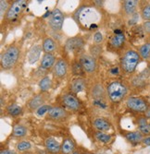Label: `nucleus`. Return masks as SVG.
Here are the masks:
<instances>
[{
    "label": "nucleus",
    "mask_w": 150,
    "mask_h": 154,
    "mask_svg": "<svg viewBox=\"0 0 150 154\" xmlns=\"http://www.w3.org/2000/svg\"><path fill=\"white\" fill-rule=\"evenodd\" d=\"M95 28H97V24H95V23H94V24H92L90 26V29H95Z\"/></svg>",
    "instance_id": "obj_42"
},
{
    "label": "nucleus",
    "mask_w": 150,
    "mask_h": 154,
    "mask_svg": "<svg viewBox=\"0 0 150 154\" xmlns=\"http://www.w3.org/2000/svg\"><path fill=\"white\" fill-rule=\"evenodd\" d=\"M144 28L147 32H150V21H145L144 23Z\"/></svg>",
    "instance_id": "obj_38"
},
{
    "label": "nucleus",
    "mask_w": 150,
    "mask_h": 154,
    "mask_svg": "<svg viewBox=\"0 0 150 154\" xmlns=\"http://www.w3.org/2000/svg\"><path fill=\"white\" fill-rule=\"evenodd\" d=\"M72 154H80V153H79L78 151H73V152H72Z\"/></svg>",
    "instance_id": "obj_43"
},
{
    "label": "nucleus",
    "mask_w": 150,
    "mask_h": 154,
    "mask_svg": "<svg viewBox=\"0 0 150 154\" xmlns=\"http://www.w3.org/2000/svg\"><path fill=\"white\" fill-rule=\"evenodd\" d=\"M141 16L145 21H150V4H147L143 8Z\"/></svg>",
    "instance_id": "obj_30"
},
{
    "label": "nucleus",
    "mask_w": 150,
    "mask_h": 154,
    "mask_svg": "<svg viewBox=\"0 0 150 154\" xmlns=\"http://www.w3.org/2000/svg\"><path fill=\"white\" fill-rule=\"evenodd\" d=\"M47 116L49 118L54 119V120H61L67 116V112L61 107L53 106L49 110Z\"/></svg>",
    "instance_id": "obj_11"
},
{
    "label": "nucleus",
    "mask_w": 150,
    "mask_h": 154,
    "mask_svg": "<svg viewBox=\"0 0 150 154\" xmlns=\"http://www.w3.org/2000/svg\"><path fill=\"white\" fill-rule=\"evenodd\" d=\"M84 46V41L81 38H72L69 39L66 44V47L70 51H78Z\"/></svg>",
    "instance_id": "obj_16"
},
{
    "label": "nucleus",
    "mask_w": 150,
    "mask_h": 154,
    "mask_svg": "<svg viewBox=\"0 0 150 154\" xmlns=\"http://www.w3.org/2000/svg\"><path fill=\"white\" fill-rule=\"evenodd\" d=\"M62 103L63 105L72 111H77L81 108V103L77 98L71 93H67L62 96Z\"/></svg>",
    "instance_id": "obj_9"
},
{
    "label": "nucleus",
    "mask_w": 150,
    "mask_h": 154,
    "mask_svg": "<svg viewBox=\"0 0 150 154\" xmlns=\"http://www.w3.org/2000/svg\"><path fill=\"white\" fill-rule=\"evenodd\" d=\"M42 49L43 48H41V46L38 45L32 47L28 55V61L31 65L35 64L38 61V59L40 58V54H41V52H42Z\"/></svg>",
    "instance_id": "obj_18"
},
{
    "label": "nucleus",
    "mask_w": 150,
    "mask_h": 154,
    "mask_svg": "<svg viewBox=\"0 0 150 154\" xmlns=\"http://www.w3.org/2000/svg\"><path fill=\"white\" fill-rule=\"evenodd\" d=\"M140 59L141 57L137 51L132 49L126 51L121 58V62H120L121 69L128 74L133 73L138 64L140 63Z\"/></svg>",
    "instance_id": "obj_1"
},
{
    "label": "nucleus",
    "mask_w": 150,
    "mask_h": 154,
    "mask_svg": "<svg viewBox=\"0 0 150 154\" xmlns=\"http://www.w3.org/2000/svg\"><path fill=\"white\" fill-rule=\"evenodd\" d=\"M95 137L97 138V140H99L102 143L110 142L111 138H112L111 135H107L105 132H100V131H97V133H95Z\"/></svg>",
    "instance_id": "obj_28"
},
{
    "label": "nucleus",
    "mask_w": 150,
    "mask_h": 154,
    "mask_svg": "<svg viewBox=\"0 0 150 154\" xmlns=\"http://www.w3.org/2000/svg\"><path fill=\"white\" fill-rule=\"evenodd\" d=\"M124 42H125V36L124 34H118V35H114L111 38V45L115 48H120L122 45H124Z\"/></svg>",
    "instance_id": "obj_24"
},
{
    "label": "nucleus",
    "mask_w": 150,
    "mask_h": 154,
    "mask_svg": "<svg viewBox=\"0 0 150 154\" xmlns=\"http://www.w3.org/2000/svg\"><path fill=\"white\" fill-rule=\"evenodd\" d=\"M7 113L13 117L19 116L22 113V108L17 103H11L7 107Z\"/></svg>",
    "instance_id": "obj_22"
},
{
    "label": "nucleus",
    "mask_w": 150,
    "mask_h": 154,
    "mask_svg": "<svg viewBox=\"0 0 150 154\" xmlns=\"http://www.w3.org/2000/svg\"><path fill=\"white\" fill-rule=\"evenodd\" d=\"M100 53H101V48H100V46H98V45H95V46H92L91 47V55L92 57H94V58L97 57V55H99L100 54Z\"/></svg>",
    "instance_id": "obj_34"
},
{
    "label": "nucleus",
    "mask_w": 150,
    "mask_h": 154,
    "mask_svg": "<svg viewBox=\"0 0 150 154\" xmlns=\"http://www.w3.org/2000/svg\"><path fill=\"white\" fill-rule=\"evenodd\" d=\"M80 63L84 70L87 73H93L97 69V60L89 54H84L80 57Z\"/></svg>",
    "instance_id": "obj_8"
},
{
    "label": "nucleus",
    "mask_w": 150,
    "mask_h": 154,
    "mask_svg": "<svg viewBox=\"0 0 150 154\" xmlns=\"http://www.w3.org/2000/svg\"><path fill=\"white\" fill-rule=\"evenodd\" d=\"M32 147L31 143L29 141H21L17 144V150L19 151H26L30 149Z\"/></svg>",
    "instance_id": "obj_31"
},
{
    "label": "nucleus",
    "mask_w": 150,
    "mask_h": 154,
    "mask_svg": "<svg viewBox=\"0 0 150 154\" xmlns=\"http://www.w3.org/2000/svg\"><path fill=\"white\" fill-rule=\"evenodd\" d=\"M64 22V16L62 12L59 8H55L50 14L49 18V26L52 30L59 32L62 29Z\"/></svg>",
    "instance_id": "obj_6"
},
{
    "label": "nucleus",
    "mask_w": 150,
    "mask_h": 154,
    "mask_svg": "<svg viewBox=\"0 0 150 154\" xmlns=\"http://www.w3.org/2000/svg\"><path fill=\"white\" fill-rule=\"evenodd\" d=\"M125 137L127 140L131 143H139L143 141V134L140 131H133V132H128L125 135Z\"/></svg>",
    "instance_id": "obj_21"
},
{
    "label": "nucleus",
    "mask_w": 150,
    "mask_h": 154,
    "mask_svg": "<svg viewBox=\"0 0 150 154\" xmlns=\"http://www.w3.org/2000/svg\"><path fill=\"white\" fill-rule=\"evenodd\" d=\"M67 72H68V65H67V62L62 59V58H59L57 60L55 66L53 67V73L56 77L58 78H64L66 75H67Z\"/></svg>",
    "instance_id": "obj_10"
},
{
    "label": "nucleus",
    "mask_w": 150,
    "mask_h": 154,
    "mask_svg": "<svg viewBox=\"0 0 150 154\" xmlns=\"http://www.w3.org/2000/svg\"><path fill=\"white\" fill-rule=\"evenodd\" d=\"M46 148L48 152L53 153V154H57L61 150V146L59 143L58 140H56L55 138L53 137H48L46 138V140L45 142Z\"/></svg>",
    "instance_id": "obj_14"
},
{
    "label": "nucleus",
    "mask_w": 150,
    "mask_h": 154,
    "mask_svg": "<svg viewBox=\"0 0 150 154\" xmlns=\"http://www.w3.org/2000/svg\"><path fill=\"white\" fill-rule=\"evenodd\" d=\"M0 154H17V152L14 150H11V149H3V150H1Z\"/></svg>",
    "instance_id": "obj_37"
},
{
    "label": "nucleus",
    "mask_w": 150,
    "mask_h": 154,
    "mask_svg": "<svg viewBox=\"0 0 150 154\" xmlns=\"http://www.w3.org/2000/svg\"><path fill=\"white\" fill-rule=\"evenodd\" d=\"M94 42L97 45H99L103 42V35L100 32H97L94 34Z\"/></svg>",
    "instance_id": "obj_35"
},
{
    "label": "nucleus",
    "mask_w": 150,
    "mask_h": 154,
    "mask_svg": "<svg viewBox=\"0 0 150 154\" xmlns=\"http://www.w3.org/2000/svg\"><path fill=\"white\" fill-rule=\"evenodd\" d=\"M85 81L83 79H75L71 82V91L72 93H80L85 89Z\"/></svg>",
    "instance_id": "obj_17"
},
{
    "label": "nucleus",
    "mask_w": 150,
    "mask_h": 154,
    "mask_svg": "<svg viewBox=\"0 0 150 154\" xmlns=\"http://www.w3.org/2000/svg\"><path fill=\"white\" fill-rule=\"evenodd\" d=\"M98 20L97 13L92 8H85L80 11L79 14V20L85 26H91Z\"/></svg>",
    "instance_id": "obj_7"
},
{
    "label": "nucleus",
    "mask_w": 150,
    "mask_h": 154,
    "mask_svg": "<svg viewBox=\"0 0 150 154\" xmlns=\"http://www.w3.org/2000/svg\"><path fill=\"white\" fill-rule=\"evenodd\" d=\"M9 7H8V1H4V0H1L0 1V13H1V18H4V14L8 12Z\"/></svg>",
    "instance_id": "obj_32"
},
{
    "label": "nucleus",
    "mask_w": 150,
    "mask_h": 154,
    "mask_svg": "<svg viewBox=\"0 0 150 154\" xmlns=\"http://www.w3.org/2000/svg\"><path fill=\"white\" fill-rule=\"evenodd\" d=\"M85 154H90V153H85Z\"/></svg>",
    "instance_id": "obj_45"
},
{
    "label": "nucleus",
    "mask_w": 150,
    "mask_h": 154,
    "mask_svg": "<svg viewBox=\"0 0 150 154\" xmlns=\"http://www.w3.org/2000/svg\"><path fill=\"white\" fill-rule=\"evenodd\" d=\"M56 62V57H54L53 54H45L42 57V60H41L40 66L45 70H48L51 67H54Z\"/></svg>",
    "instance_id": "obj_12"
},
{
    "label": "nucleus",
    "mask_w": 150,
    "mask_h": 154,
    "mask_svg": "<svg viewBox=\"0 0 150 154\" xmlns=\"http://www.w3.org/2000/svg\"><path fill=\"white\" fill-rule=\"evenodd\" d=\"M21 51L18 46L10 45L8 47L1 57V67L5 70H8L14 66L20 57Z\"/></svg>",
    "instance_id": "obj_2"
},
{
    "label": "nucleus",
    "mask_w": 150,
    "mask_h": 154,
    "mask_svg": "<svg viewBox=\"0 0 150 154\" xmlns=\"http://www.w3.org/2000/svg\"><path fill=\"white\" fill-rule=\"evenodd\" d=\"M145 117L146 118H150V107L147 109V111L145 112Z\"/></svg>",
    "instance_id": "obj_41"
},
{
    "label": "nucleus",
    "mask_w": 150,
    "mask_h": 154,
    "mask_svg": "<svg viewBox=\"0 0 150 154\" xmlns=\"http://www.w3.org/2000/svg\"><path fill=\"white\" fill-rule=\"evenodd\" d=\"M126 105L129 109L134 111V112H138V113H145L147 111L148 104L147 103L139 97H130L126 101Z\"/></svg>",
    "instance_id": "obj_5"
},
{
    "label": "nucleus",
    "mask_w": 150,
    "mask_h": 154,
    "mask_svg": "<svg viewBox=\"0 0 150 154\" xmlns=\"http://www.w3.org/2000/svg\"><path fill=\"white\" fill-rule=\"evenodd\" d=\"M46 102L45 96L43 94H37L35 96H34L32 99L29 101L28 103V107L32 110V111H36L38 108H40L42 105H44Z\"/></svg>",
    "instance_id": "obj_13"
},
{
    "label": "nucleus",
    "mask_w": 150,
    "mask_h": 154,
    "mask_svg": "<svg viewBox=\"0 0 150 154\" xmlns=\"http://www.w3.org/2000/svg\"><path fill=\"white\" fill-rule=\"evenodd\" d=\"M42 48H43V51L45 52V54H52L54 51H56L57 45L52 38L47 37L43 41Z\"/></svg>",
    "instance_id": "obj_20"
},
{
    "label": "nucleus",
    "mask_w": 150,
    "mask_h": 154,
    "mask_svg": "<svg viewBox=\"0 0 150 154\" xmlns=\"http://www.w3.org/2000/svg\"><path fill=\"white\" fill-rule=\"evenodd\" d=\"M110 73L113 74V75H116L119 73V68L118 67H114V68H111L110 69Z\"/></svg>",
    "instance_id": "obj_40"
},
{
    "label": "nucleus",
    "mask_w": 150,
    "mask_h": 154,
    "mask_svg": "<svg viewBox=\"0 0 150 154\" xmlns=\"http://www.w3.org/2000/svg\"><path fill=\"white\" fill-rule=\"evenodd\" d=\"M75 143L72 138H65L61 144V153L62 154H71L74 151Z\"/></svg>",
    "instance_id": "obj_19"
},
{
    "label": "nucleus",
    "mask_w": 150,
    "mask_h": 154,
    "mask_svg": "<svg viewBox=\"0 0 150 154\" xmlns=\"http://www.w3.org/2000/svg\"><path fill=\"white\" fill-rule=\"evenodd\" d=\"M26 6H27V1H25V0H17V1H14L10 5L6 14V20L10 22L17 20L19 17L21 15V13L24 11Z\"/></svg>",
    "instance_id": "obj_4"
},
{
    "label": "nucleus",
    "mask_w": 150,
    "mask_h": 154,
    "mask_svg": "<svg viewBox=\"0 0 150 154\" xmlns=\"http://www.w3.org/2000/svg\"><path fill=\"white\" fill-rule=\"evenodd\" d=\"M107 92L108 97H110V99L112 102L119 103L125 98L128 90L127 87L122 82L115 80L108 84V86L107 88Z\"/></svg>",
    "instance_id": "obj_3"
},
{
    "label": "nucleus",
    "mask_w": 150,
    "mask_h": 154,
    "mask_svg": "<svg viewBox=\"0 0 150 154\" xmlns=\"http://www.w3.org/2000/svg\"><path fill=\"white\" fill-rule=\"evenodd\" d=\"M137 123H138V127L140 128V127H143V125H147L148 123H147V118L146 117H139L138 118V120H137Z\"/></svg>",
    "instance_id": "obj_36"
},
{
    "label": "nucleus",
    "mask_w": 150,
    "mask_h": 154,
    "mask_svg": "<svg viewBox=\"0 0 150 154\" xmlns=\"http://www.w3.org/2000/svg\"><path fill=\"white\" fill-rule=\"evenodd\" d=\"M27 134V128L22 125H16L13 128V136L15 137H23Z\"/></svg>",
    "instance_id": "obj_26"
},
{
    "label": "nucleus",
    "mask_w": 150,
    "mask_h": 154,
    "mask_svg": "<svg viewBox=\"0 0 150 154\" xmlns=\"http://www.w3.org/2000/svg\"><path fill=\"white\" fill-rule=\"evenodd\" d=\"M51 107H52V106H50V105H48V104H44V105H42L40 108H38V109L35 111V114H36V116H39V117L44 116L46 114H48V112H49V110L51 109Z\"/></svg>",
    "instance_id": "obj_29"
},
{
    "label": "nucleus",
    "mask_w": 150,
    "mask_h": 154,
    "mask_svg": "<svg viewBox=\"0 0 150 154\" xmlns=\"http://www.w3.org/2000/svg\"><path fill=\"white\" fill-rule=\"evenodd\" d=\"M94 127L100 132H106L111 128V125L107 120L104 118H95L94 120Z\"/></svg>",
    "instance_id": "obj_15"
},
{
    "label": "nucleus",
    "mask_w": 150,
    "mask_h": 154,
    "mask_svg": "<svg viewBox=\"0 0 150 154\" xmlns=\"http://www.w3.org/2000/svg\"><path fill=\"white\" fill-rule=\"evenodd\" d=\"M72 71L75 75H81L83 74V71H84V68L83 66H81V63H75L73 65V69H72Z\"/></svg>",
    "instance_id": "obj_33"
},
{
    "label": "nucleus",
    "mask_w": 150,
    "mask_h": 154,
    "mask_svg": "<svg viewBox=\"0 0 150 154\" xmlns=\"http://www.w3.org/2000/svg\"><path fill=\"white\" fill-rule=\"evenodd\" d=\"M39 87L43 92H46L47 91H49L52 87V81L51 79L48 76L44 77L42 79L39 81Z\"/></svg>",
    "instance_id": "obj_25"
},
{
    "label": "nucleus",
    "mask_w": 150,
    "mask_h": 154,
    "mask_svg": "<svg viewBox=\"0 0 150 154\" xmlns=\"http://www.w3.org/2000/svg\"><path fill=\"white\" fill-rule=\"evenodd\" d=\"M148 69H149V70H150V65H149V66H148Z\"/></svg>",
    "instance_id": "obj_44"
},
{
    "label": "nucleus",
    "mask_w": 150,
    "mask_h": 154,
    "mask_svg": "<svg viewBox=\"0 0 150 154\" xmlns=\"http://www.w3.org/2000/svg\"><path fill=\"white\" fill-rule=\"evenodd\" d=\"M139 54L141 58L146 60L150 57V43H145L141 45L139 49Z\"/></svg>",
    "instance_id": "obj_27"
},
{
    "label": "nucleus",
    "mask_w": 150,
    "mask_h": 154,
    "mask_svg": "<svg viewBox=\"0 0 150 154\" xmlns=\"http://www.w3.org/2000/svg\"><path fill=\"white\" fill-rule=\"evenodd\" d=\"M137 1L135 0H126L123 2V8L126 14L128 15H132L135 12L136 7H137Z\"/></svg>",
    "instance_id": "obj_23"
},
{
    "label": "nucleus",
    "mask_w": 150,
    "mask_h": 154,
    "mask_svg": "<svg viewBox=\"0 0 150 154\" xmlns=\"http://www.w3.org/2000/svg\"><path fill=\"white\" fill-rule=\"evenodd\" d=\"M142 142H143L144 145H145V146H150V137H145V138L143 139V141H142Z\"/></svg>",
    "instance_id": "obj_39"
}]
</instances>
